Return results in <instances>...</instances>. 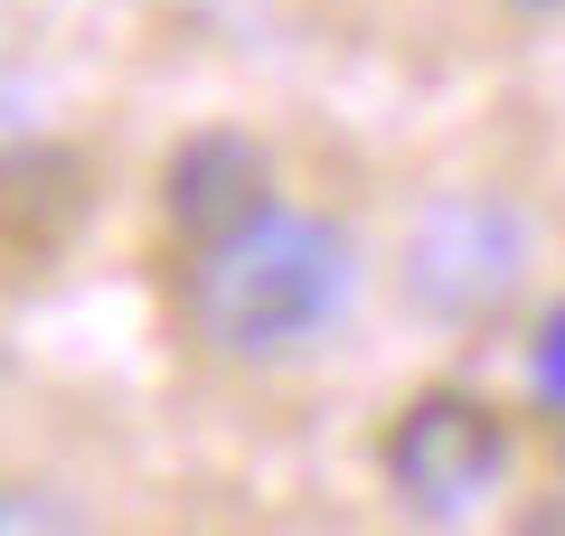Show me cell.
Listing matches in <instances>:
<instances>
[{"label":"cell","mask_w":565,"mask_h":536,"mask_svg":"<svg viewBox=\"0 0 565 536\" xmlns=\"http://www.w3.org/2000/svg\"><path fill=\"white\" fill-rule=\"evenodd\" d=\"M359 255L330 217H282L264 207L245 236L207 245L199 274H189V320H199L207 349L226 357H292L302 339H321L340 320Z\"/></svg>","instance_id":"6da1fadb"},{"label":"cell","mask_w":565,"mask_h":536,"mask_svg":"<svg viewBox=\"0 0 565 536\" xmlns=\"http://www.w3.org/2000/svg\"><path fill=\"white\" fill-rule=\"evenodd\" d=\"M161 199H170V226L207 255V245L245 236V226L274 207V179H264V151L245 132H199V141H180Z\"/></svg>","instance_id":"277c9868"},{"label":"cell","mask_w":565,"mask_h":536,"mask_svg":"<svg viewBox=\"0 0 565 536\" xmlns=\"http://www.w3.org/2000/svg\"><path fill=\"white\" fill-rule=\"evenodd\" d=\"M396 282H405V301H415L424 320L481 330V320H500L509 301H519V282H527V217L509 199H490V189L434 199L415 217V236H405Z\"/></svg>","instance_id":"7a4b0ae2"},{"label":"cell","mask_w":565,"mask_h":536,"mask_svg":"<svg viewBox=\"0 0 565 536\" xmlns=\"http://www.w3.org/2000/svg\"><path fill=\"white\" fill-rule=\"evenodd\" d=\"M500 471H509V424L462 386L415 396L396 415V433H386V480H396V499L415 517H462Z\"/></svg>","instance_id":"3957f363"},{"label":"cell","mask_w":565,"mask_h":536,"mask_svg":"<svg viewBox=\"0 0 565 536\" xmlns=\"http://www.w3.org/2000/svg\"><path fill=\"white\" fill-rule=\"evenodd\" d=\"M527 386H537L546 405H565V311H546L537 349H527Z\"/></svg>","instance_id":"5b68a950"},{"label":"cell","mask_w":565,"mask_h":536,"mask_svg":"<svg viewBox=\"0 0 565 536\" xmlns=\"http://www.w3.org/2000/svg\"><path fill=\"white\" fill-rule=\"evenodd\" d=\"M527 527H565V508H546V517H527Z\"/></svg>","instance_id":"8992f818"},{"label":"cell","mask_w":565,"mask_h":536,"mask_svg":"<svg viewBox=\"0 0 565 536\" xmlns=\"http://www.w3.org/2000/svg\"><path fill=\"white\" fill-rule=\"evenodd\" d=\"M519 10H565V0H519Z\"/></svg>","instance_id":"52a82bcc"}]
</instances>
